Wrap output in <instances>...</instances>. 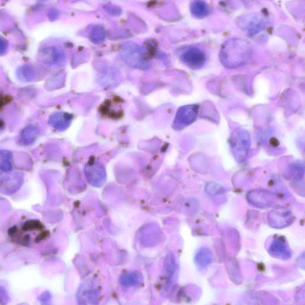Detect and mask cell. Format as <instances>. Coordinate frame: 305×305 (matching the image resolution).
Returning a JSON list of instances; mask_svg holds the SVG:
<instances>
[{"mask_svg":"<svg viewBox=\"0 0 305 305\" xmlns=\"http://www.w3.org/2000/svg\"><path fill=\"white\" fill-rule=\"evenodd\" d=\"M250 47L246 41L234 38L223 44L220 59L222 63L228 68H236L244 64L249 59Z\"/></svg>","mask_w":305,"mask_h":305,"instance_id":"1","label":"cell"},{"mask_svg":"<svg viewBox=\"0 0 305 305\" xmlns=\"http://www.w3.org/2000/svg\"><path fill=\"white\" fill-rule=\"evenodd\" d=\"M120 56L127 65L139 69H147L150 63L145 59L141 48L133 43L123 44L120 50Z\"/></svg>","mask_w":305,"mask_h":305,"instance_id":"2","label":"cell"},{"mask_svg":"<svg viewBox=\"0 0 305 305\" xmlns=\"http://www.w3.org/2000/svg\"><path fill=\"white\" fill-rule=\"evenodd\" d=\"M232 151L238 161H243L246 157L250 147L249 133L243 130L233 132L230 139Z\"/></svg>","mask_w":305,"mask_h":305,"instance_id":"3","label":"cell"},{"mask_svg":"<svg viewBox=\"0 0 305 305\" xmlns=\"http://www.w3.org/2000/svg\"><path fill=\"white\" fill-rule=\"evenodd\" d=\"M198 113V107L196 105L181 107L178 111L174 123V128L179 129L195 121Z\"/></svg>","mask_w":305,"mask_h":305,"instance_id":"4","label":"cell"},{"mask_svg":"<svg viewBox=\"0 0 305 305\" xmlns=\"http://www.w3.org/2000/svg\"><path fill=\"white\" fill-rule=\"evenodd\" d=\"M181 60L190 68L199 69L205 64L206 56L198 48L193 47L183 54Z\"/></svg>","mask_w":305,"mask_h":305,"instance_id":"5","label":"cell"},{"mask_svg":"<svg viewBox=\"0 0 305 305\" xmlns=\"http://www.w3.org/2000/svg\"><path fill=\"white\" fill-rule=\"evenodd\" d=\"M40 58L48 65L61 64L65 60V54L59 47L50 46L44 48L40 52Z\"/></svg>","mask_w":305,"mask_h":305,"instance_id":"6","label":"cell"},{"mask_svg":"<svg viewBox=\"0 0 305 305\" xmlns=\"http://www.w3.org/2000/svg\"><path fill=\"white\" fill-rule=\"evenodd\" d=\"M85 173L88 180L94 184H98L103 182L106 176L102 165L97 162L88 165L85 168Z\"/></svg>","mask_w":305,"mask_h":305,"instance_id":"7","label":"cell"},{"mask_svg":"<svg viewBox=\"0 0 305 305\" xmlns=\"http://www.w3.org/2000/svg\"><path fill=\"white\" fill-rule=\"evenodd\" d=\"M72 116L65 112H58L53 114L50 119L51 125L59 131H63L68 128L71 124Z\"/></svg>","mask_w":305,"mask_h":305,"instance_id":"8","label":"cell"},{"mask_svg":"<svg viewBox=\"0 0 305 305\" xmlns=\"http://www.w3.org/2000/svg\"><path fill=\"white\" fill-rule=\"evenodd\" d=\"M191 13L198 19L205 18L209 14L208 6L203 0H194L190 6Z\"/></svg>","mask_w":305,"mask_h":305,"instance_id":"9","label":"cell"},{"mask_svg":"<svg viewBox=\"0 0 305 305\" xmlns=\"http://www.w3.org/2000/svg\"><path fill=\"white\" fill-rule=\"evenodd\" d=\"M38 135V130L36 127L30 126L24 129L21 134L20 141L22 144L29 145L36 140Z\"/></svg>","mask_w":305,"mask_h":305,"instance_id":"10","label":"cell"},{"mask_svg":"<svg viewBox=\"0 0 305 305\" xmlns=\"http://www.w3.org/2000/svg\"><path fill=\"white\" fill-rule=\"evenodd\" d=\"M270 253L272 255L276 256H288L289 255L288 248L285 243V241L281 239V238H278L277 240L273 242L271 244V247L270 248Z\"/></svg>","mask_w":305,"mask_h":305,"instance_id":"11","label":"cell"},{"mask_svg":"<svg viewBox=\"0 0 305 305\" xmlns=\"http://www.w3.org/2000/svg\"><path fill=\"white\" fill-rule=\"evenodd\" d=\"M107 36L106 31L101 25H97L92 30L90 38L92 42L99 44L104 42Z\"/></svg>","mask_w":305,"mask_h":305,"instance_id":"12","label":"cell"},{"mask_svg":"<svg viewBox=\"0 0 305 305\" xmlns=\"http://www.w3.org/2000/svg\"><path fill=\"white\" fill-rule=\"evenodd\" d=\"M12 157L11 152L8 150L0 151V170L12 169Z\"/></svg>","mask_w":305,"mask_h":305,"instance_id":"13","label":"cell"},{"mask_svg":"<svg viewBox=\"0 0 305 305\" xmlns=\"http://www.w3.org/2000/svg\"><path fill=\"white\" fill-rule=\"evenodd\" d=\"M212 259L211 253L207 252V250L203 249L200 250V252L196 256L197 263L201 266H206L211 263Z\"/></svg>","mask_w":305,"mask_h":305,"instance_id":"14","label":"cell"},{"mask_svg":"<svg viewBox=\"0 0 305 305\" xmlns=\"http://www.w3.org/2000/svg\"><path fill=\"white\" fill-rule=\"evenodd\" d=\"M8 49V43L4 38L0 37V56L4 55Z\"/></svg>","mask_w":305,"mask_h":305,"instance_id":"15","label":"cell"},{"mask_svg":"<svg viewBox=\"0 0 305 305\" xmlns=\"http://www.w3.org/2000/svg\"><path fill=\"white\" fill-rule=\"evenodd\" d=\"M107 11L112 15H119L121 13V10L113 6H107Z\"/></svg>","mask_w":305,"mask_h":305,"instance_id":"16","label":"cell"}]
</instances>
